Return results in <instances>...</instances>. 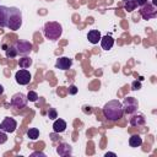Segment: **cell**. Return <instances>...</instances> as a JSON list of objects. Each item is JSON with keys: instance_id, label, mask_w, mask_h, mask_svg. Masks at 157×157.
Segmentation results:
<instances>
[{"instance_id": "obj_5", "label": "cell", "mask_w": 157, "mask_h": 157, "mask_svg": "<svg viewBox=\"0 0 157 157\" xmlns=\"http://www.w3.org/2000/svg\"><path fill=\"white\" fill-rule=\"evenodd\" d=\"M27 96H25L22 92H18V93H15L12 97H11V101H10V104L13 107V108H17V109H22L27 105Z\"/></svg>"}, {"instance_id": "obj_4", "label": "cell", "mask_w": 157, "mask_h": 157, "mask_svg": "<svg viewBox=\"0 0 157 157\" xmlns=\"http://www.w3.org/2000/svg\"><path fill=\"white\" fill-rule=\"evenodd\" d=\"M140 15L144 20H151V18H155L157 16V6H153L151 2H146L145 5L141 6V10H140Z\"/></svg>"}, {"instance_id": "obj_10", "label": "cell", "mask_w": 157, "mask_h": 157, "mask_svg": "<svg viewBox=\"0 0 157 157\" xmlns=\"http://www.w3.org/2000/svg\"><path fill=\"white\" fill-rule=\"evenodd\" d=\"M72 65V60L67 56H61L59 59H56V63H55V67L56 69H60V70H69Z\"/></svg>"}, {"instance_id": "obj_6", "label": "cell", "mask_w": 157, "mask_h": 157, "mask_svg": "<svg viewBox=\"0 0 157 157\" xmlns=\"http://www.w3.org/2000/svg\"><path fill=\"white\" fill-rule=\"evenodd\" d=\"M121 104H123V110L126 114H134L139 107V102L134 97H126Z\"/></svg>"}, {"instance_id": "obj_22", "label": "cell", "mask_w": 157, "mask_h": 157, "mask_svg": "<svg viewBox=\"0 0 157 157\" xmlns=\"http://www.w3.org/2000/svg\"><path fill=\"white\" fill-rule=\"evenodd\" d=\"M27 99H28L29 102H37V99H38V94H37V92H34V91H29V92L27 93Z\"/></svg>"}, {"instance_id": "obj_19", "label": "cell", "mask_w": 157, "mask_h": 157, "mask_svg": "<svg viewBox=\"0 0 157 157\" xmlns=\"http://www.w3.org/2000/svg\"><path fill=\"white\" fill-rule=\"evenodd\" d=\"M27 136H28L31 140H37L38 136H39V130H38L37 128H31V129H28V131H27Z\"/></svg>"}, {"instance_id": "obj_7", "label": "cell", "mask_w": 157, "mask_h": 157, "mask_svg": "<svg viewBox=\"0 0 157 157\" xmlns=\"http://www.w3.org/2000/svg\"><path fill=\"white\" fill-rule=\"evenodd\" d=\"M13 47L16 48L17 50V54H21V55H27L32 52V43L28 42V40H23V39H18L16 40V43L13 44Z\"/></svg>"}, {"instance_id": "obj_3", "label": "cell", "mask_w": 157, "mask_h": 157, "mask_svg": "<svg viewBox=\"0 0 157 157\" xmlns=\"http://www.w3.org/2000/svg\"><path fill=\"white\" fill-rule=\"evenodd\" d=\"M22 25V12L17 7H10V13H9V20H7V28L12 31L20 29Z\"/></svg>"}, {"instance_id": "obj_18", "label": "cell", "mask_w": 157, "mask_h": 157, "mask_svg": "<svg viewBox=\"0 0 157 157\" xmlns=\"http://www.w3.org/2000/svg\"><path fill=\"white\" fill-rule=\"evenodd\" d=\"M18 65H20L21 69H27V67H29V66L32 65V59L25 55L23 58H21V59L18 60Z\"/></svg>"}, {"instance_id": "obj_9", "label": "cell", "mask_w": 157, "mask_h": 157, "mask_svg": "<svg viewBox=\"0 0 157 157\" xmlns=\"http://www.w3.org/2000/svg\"><path fill=\"white\" fill-rule=\"evenodd\" d=\"M31 74L26 69H21L15 74V80L18 85H28L31 82Z\"/></svg>"}, {"instance_id": "obj_29", "label": "cell", "mask_w": 157, "mask_h": 157, "mask_svg": "<svg viewBox=\"0 0 157 157\" xmlns=\"http://www.w3.org/2000/svg\"><path fill=\"white\" fill-rule=\"evenodd\" d=\"M4 93V87H2V85H0V94H2Z\"/></svg>"}, {"instance_id": "obj_13", "label": "cell", "mask_w": 157, "mask_h": 157, "mask_svg": "<svg viewBox=\"0 0 157 157\" xmlns=\"http://www.w3.org/2000/svg\"><path fill=\"white\" fill-rule=\"evenodd\" d=\"M146 123V119L142 114H132L131 118H130V125L131 126H135V128H139V126H142L145 125Z\"/></svg>"}, {"instance_id": "obj_23", "label": "cell", "mask_w": 157, "mask_h": 157, "mask_svg": "<svg viewBox=\"0 0 157 157\" xmlns=\"http://www.w3.org/2000/svg\"><path fill=\"white\" fill-rule=\"evenodd\" d=\"M47 114H48V118L52 119V120H55L58 118V112H56L55 108H49V110H48Z\"/></svg>"}, {"instance_id": "obj_27", "label": "cell", "mask_w": 157, "mask_h": 157, "mask_svg": "<svg viewBox=\"0 0 157 157\" xmlns=\"http://www.w3.org/2000/svg\"><path fill=\"white\" fill-rule=\"evenodd\" d=\"M134 2L136 4V6H142V5H145L146 2H147V0H134Z\"/></svg>"}, {"instance_id": "obj_24", "label": "cell", "mask_w": 157, "mask_h": 157, "mask_svg": "<svg viewBox=\"0 0 157 157\" xmlns=\"http://www.w3.org/2000/svg\"><path fill=\"white\" fill-rule=\"evenodd\" d=\"M6 141H7V135H6V132L2 131V130H0V145L5 144Z\"/></svg>"}, {"instance_id": "obj_2", "label": "cell", "mask_w": 157, "mask_h": 157, "mask_svg": "<svg viewBox=\"0 0 157 157\" xmlns=\"http://www.w3.org/2000/svg\"><path fill=\"white\" fill-rule=\"evenodd\" d=\"M43 32H44V36L47 39H50V40H56L60 38L61 33H63V27L59 22H47L44 25V28H43Z\"/></svg>"}, {"instance_id": "obj_20", "label": "cell", "mask_w": 157, "mask_h": 157, "mask_svg": "<svg viewBox=\"0 0 157 157\" xmlns=\"http://www.w3.org/2000/svg\"><path fill=\"white\" fill-rule=\"evenodd\" d=\"M5 52H6V58H9V59H12V58L17 56V50H16V48L13 45L12 47H7L5 49Z\"/></svg>"}, {"instance_id": "obj_12", "label": "cell", "mask_w": 157, "mask_h": 157, "mask_svg": "<svg viewBox=\"0 0 157 157\" xmlns=\"http://www.w3.org/2000/svg\"><path fill=\"white\" fill-rule=\"evenodd\" d=\"M9 13H10V7L0 5V27H6L7 26Z\"/></svg>"}, {"instance_id": "obj_31", "label": "cell", "mask_w": 157, "mask_h": 157, "mask_svg": "<svg viewBox=\"0 0 157 157\" xmlns=\"http://www.w3.org/2000/svg\"><path fill=\"white\" fill-rule=\"evenodd\" d=\"M123 1H124V2H125V1H128V0H123Z\"/></svg>"}, {"instance_id": "obj_14", "label": "cell", "mask_w": 157, "mask_h": 157, "mask_svg": "<svg viewBox=\"0 0 157 157\" xmlns=\"http://www.w3.org/2000/svg\"><path fill=\"white\" fill-rule=\"evenodd\" d=\"M53 130L56 134L64 132L66 130V121L64 119H55L53 123Z\"/></svg>"}, {"instance_id": "obj_17", "label": "cell", "mask_w": 157, "mask_h": 157, "mask_svg": "<svg viewBox=\"0 0 157 157\" xmlns=\"http://www.w3.org/2000/svg\"><path fill=\"white\" fill-rule=\"evenodd\" d=\"M129 145L131 147H139L142 145V137L140 135H132L130 139H129Z\"/></svg>"}, {"instance_id": "obj_30", "label": "cell", "mask_w": 157, "mask_h": 157, "mask_svg": "<svg viewBox=\"0 0 157 157\" xmlns=\"http://www.w3.org/2000/svg\"><path fill=\"white\" fill-rule=\"evenodd\" d=\"M153 6H157V0H152V2H151Z\"/></svg>"}, {"instance_id": "obj_1", "label": "cell", "mask_w": 157, "mask_h": 157, "mask_svg": "<svg viewBox=\"0 0 157 157\" xmlns=\"http://www.w3.org/2000/svg\"><path fill=\"white\" fill-rule=\"evenodd\" d=\"M124 114L123 104L118 99H112L107 102L103 107V115L109 121H117L119 120Z\"/></svg>"}, {"instance_id": "obj_25", "label": "cell", "mask_w": 157, "mask_h": 157, "mask_svg": "<svg viewBox=\"0 0 157 157\" xmlns=\"http://www.w3.org/2000/svg\"><path fill=\"white\" fill-rule=\"evenodd\" d=\"M140 88H141V81H134V82L131 83V90L137 91V90H140Z\"/></svg>"}, {"instance_id": "obj_28", "label": "cell", "mask_w": 157, "mask_h": 157, "mask_svg": "<svg viewBox=\"0 0 157 157\" xmlns=\"http://www.w3.org/2000/svg\"><path fill=\"white\" fill-rule=\"evenodd\" d=\"M31 156H32V157H34V156H42V157H44L45 155H44L43 152H33V153H32Z\"/></svg>"}, {"instance_id": "obj_8", "label": "cell", "mask_w": 157, "mask_h": 157, "mask_svg": "<svg viewBox=\"0 0 157 157\" xmlns=\"http://www.w3.org/2000/svg\"><path fill=\"white\" fill-rule=\"evenodd\" d=\"M16 128H17V121L11 117H6L0 124V130L5 132H13Z\"/></svg>"}, {"instance_id": "obj_26", "label": "cell", "mask_w": 157, "mask_h": 157, "mask_svg": "<svg viewBox=\"0 0 157 157\" xmlns=\"http://www.w3.org/2000/svg\"><path fill=\"white\" fill-rule=\"evenodd\" d=\"M69 93H70V94H76V93H77V87H76L75 85H70V87H69Z\"/></svg>"}, {"instance_id": "obj_11", "label": "cell", "mask_w": 157, "mask_h": 157, "mask_svg": "<svg viewBox=\"0 0 157 157\" xmlns=\"http://www.w3.org/2000/svg\"><path fill=\"white\" fill-rule=\"evenodd\" d=\"M56 152H58V155L61 156V157L70 156V155L72 153V147H71V145H69V144H66V142H61V144H59V146L56 147Z\"/></svg>"}, {"instance_id": "obj_21", "label": "cell", "mask_w": 157, "mask_h": 157, "mask_svg": "<svg viewBox=\"0 0 157 157\" xmlns=\"http://www.w3.org/2000/svg\"><path fill=\"white\" fill-rule=\"evenodd\" d=\"M124 7H125V10H126V11L131 12V11H134V10L136 9V4L134 2V0H128V1H125Z\"/></svg>"}, {"instance_id": "obj_15", "label": "cell", "mask_w": 157, "mask_h": 157, "mask_svg": "<svg viewBox=\"0 0 157 157\" xmlns=\"http://www.w3.org/2000/svg\"><path fill=\"white\" fill-rule=\"evenodd\" d=\"M99 42H101V45H102V48H103L104 50L112 49V47L114 45V38H113L112 36H109V34L102 37Z\"/></svg>"}, {"instance_id": "obj_16", "label": "cell", "mask_w": 157, "mask_h": 157, "mask_svg": "<svg viewBox=\"0 0 157 157\" xmlns=\"http://www.w3.org/2000/svg\"><path fill=\"white\" fill-rule=\"evenodd\" d=\"M101 38H102L101 32L97 31V29H91V31L88 32V34H87V39H88V42H91L92 44H97V43L101 40Z\"/></svg>"}]
</instances>
